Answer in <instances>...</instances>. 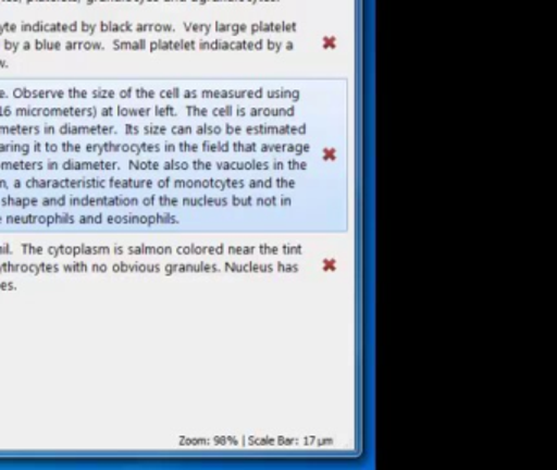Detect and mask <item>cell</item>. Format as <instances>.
<instances>
[{"instance_id":"6da1fadb","label":"cell","mask_w":557,"mask_h":470,"mask_svg":"<svg viewBox=\"0 0 557 470\" xmlns=\"http://www.w3.org/2000/svg\"><path fill=\"white\" fill-rule=\"evenodd\" d=\"M322 270H324V271L337 270V261H335L334 258H325V260L322 261Z\"/></svg>"},{"instance_id":"7a4b0ae2","label":"cell","mask_w":557,"mask_h":470,"mask_svg":"<svg viewBox=\"0 0 557 470\" xmlns=\"http://www.w3.org/2000/svg\"><path fill=\"white\" fill-rule=\"evenodd\" d=\"M322 45H324L325 49H335L337 48V38H335V36H325V38L322 39Z\"/></svg>"},{"instance_id":"3957f363","label":"cell","mask_w":557,"mask_h":470,"mask_svg":"<svg viewBox=\"0 0 557 470\" xmlns=\"http://www.w3.org/2000/svg\"><path fill=\"white\" fill-rule=\"evenodd\" d=\"M335 159H337V150L324 149V160H335Z\"/></svg>"}]
</instances>
